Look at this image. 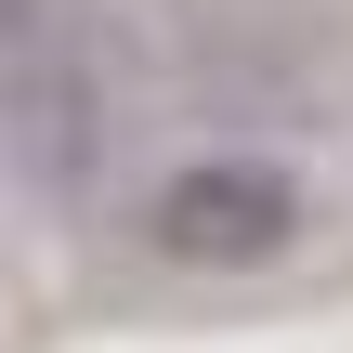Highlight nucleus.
Wrapping results in <instances>:
<instances>
[{
  "label": "nucleus",
  "mask_w": 353,
  "mask_h": 353,
  "mask_svg": "<svg viewBox=\"0 0 353 353\" xmlns=\"http://www.w3.org/2000/svg\"><path fill=\"white\" fill-rule=\"evenodd\" d=\"M301 210H314V196H301L288 157H262V144H210V157L157 170V196H144V249L183 262V275H262V262L301 249Z\"/></svg>",
  "instance_id": "obj_2"
},
{
  "label": "nucleus",
  "mask_w": 353,
  "mask_h": 353,
  "mask_svg": "<svg viewBox=\"0 0 353 353\" xmlns=\"http://www.w3.org/2000/svg\"><path fill=\"white\" fill-rule=\"evenodd\" d=\"M105 65L79 39V0H0V170L39 196L105 183Z\"/></svg>",
  "instance_id": "obj_1"
}]
</instances>
